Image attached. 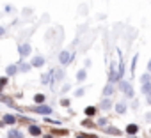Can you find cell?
Returning <instances> with one entry per match:
<instances>
[{"instance_id": "4fadbf2b", "label": "cell", "mask_w": 151, "mask_h": 138, "mask_svg": "<svg viewBox=\"0 0 151 138\" xmlns=\"http://www.w3.org/2000/svg\"><path fill=\"white\" fill-rule=\"evenodd\" d=\"M86 78H87V71H86V69H80V71L77 73V80L78 82H84Z\"/></svg>"}, {"instance_id": "83f0119b", "label": "cell", "mask_w": 151, "mask_h": 138, "mask_svg": "<svg viewBox=\"0 0 151 138\" xmlns=\"http://www.w3.org/2000/svg\"><path fill=\"white\" fill-rule=\"evenodd\" d=\"M147 71H149V73H151V60H149V62H147Z\"/></svg>"}, {"instance_id": "603a6c76", "label": "cell", "mask_w": 151, "mask_h": 138, "mask_svg": "<svg viewBox=\"0 0 151 138\" xmlns=\"http://www.w3.org/2000/svg\"><path fill=\"white\" fill-rule=\"evenodd\" d=\"M84 92H86L84 89H78L77 92H75V96H77V97H80V96H84Z\"/></svg>"}, {"instance_id": "5bb4252c", "label": "cell", "mask_w": 151, "mask_h": 138, "mask_svg": "<svg viewBox=\"0 0 151 138\" xmlns=\"http://www.w3.org/2000/svg\"><path fill=\"white\" fill-rule=\"evenodd\" d=\"M142 94H151V82H146V83H142Z\"/></svg>"}, {"instance_id": "484cf974", "label": "cell", "mask_w": 151, "mask_h": 138, "mask_svg": "<svg viewBox=\"0 0 151 138\" xmlns=\"http://www.w3.org/2000/svg\"><path fill=\"white\" fill-rule=\"evenodd\" d=\"M60 105H62V106H68V105H69V101H68V99H62V101H60Z\"/></svg>"}, {"instance_id": "ba28073f", "label": "cell", "mask_w": 151, "mask_h": 138, "mask_svg": "<svg viewBox=\"0 0 151 138\" xmlns=\"http://www.w3.org/2000/svg\"><path fill=\"white\" fill-rule=\"evenodd\" d=\"M112 94H114V83H110V82H109V83L105 85V89H103V96H107V97H109V96H112Z\"/></svg>"}, {"instance_id": "7a4b0ae2", "label": "cell", "mask_w": 151, "mask_h": 138, "mask_svg": "<svg viewBox=\"0 0 151 138\" xmlns=\"http://www.w3.org/2000/svg\"><path fill=\"white\" fill-rule=\"evenodd\" d=\"M30 51H32V48H30V44H29V43H23V44H20V48H18V53H20V57H22V58L29 57V55H30Z\"/></svg>"}, {"instance_id": "ffe728a7", "label": "cell", "mask_w": 151, "mask_h": 138, "mask_svg": "<svg viewBox=\"0 0 151 138\" xmlns=\"http://www.w3.org/2000/svg\"><path fill=\"white\" fill-rule=\"evenodd\" d=\"M53 75H55V78H53V80H62V76H64V71H62V69H59V71H55Z\"/></svg>"}, {"instance_id": "cb8c5ba5", "label": "cell", "mask_w": 151, "mask_h": 138, "mask_svg": "<svg viewBox=\"0 0 151 138\" xmlns=\"http://www.w3.org/2000/svg\"><path fill=\"white\" fill-rule=\"evenodd\" d=\"M20 69H22V71H29V69H30V65H29V64H23Z\"/></svg>"}, {"instance_id": "6da1fadb", "label": "cell", "mask_w": 151, "mask_h": 138, "mask_svg": "<svg viewBox=\"0 0 151 138\" xmlns=\"http://www.w3.org/2000/svg\"><path fill=\"white\" fill-rule=\"evenodd\" d=\"M71 60H73V53H71L69 50H62V51L59 53V62H60L62 65L71 64Z\"/></svg>"}, {"instance_id": "8992f818", "label": "cell", "mask_w": 151, "mask_h": 138, "mask_svg": "<svg viewBox=\"0 0 151 138\" xmlns=\"http://www.w3.org/2000/svg\"><path fill=\"white\" fill-rule=\"evenodd\" d=\"M34 110H36L37 113H43V115H50V113H52V108H50V106H45V105H39V106H36Z\"/></svg>"}, {"instance_id": "52a82bcc", "label": "cell", "mask_w": 151, "mask_h": 138, "mask_svg": "<svg viewBox=\"0 0 151 138\" xmlns=\"http://www.w3.org/2000/svg\"><path fill=\"white\" fill-rule=\"evenodd\" d=\"M52 76H53V71H48L46 75H43V76H41V82H43L45 85H48V83H52V82H53V78H52Z\"/></svg>"}, {"instance_id": "e0dca14e", "label": "cell", "mask_w": 151, "mask_h": 138, "mask_svg": "<svg viewBox=\"0 0 151 138\" xmlns=\"http://www.w3.org/2000/svg\"><path fill=\"white\" fill-rule=\"evenodd\" d=\"M4 122L6 124H14L16 122V117L14 115H4Z\"/></svg>"}, {"instance_id": "44dd1931", "label": "cell", "mask_w": 151, "mask_h": 138, "mask_svg": "<svg viewBox=\"0 0 151 138\" xmlns=\"http://www.w3.org/2000/svg\"><path fill=\"white\" fill-rule=\"evenodd\" d=\"M94 113H96V108H94V106L86 108V115H89V117H91V115H94Z\"/></svg>"}, {"instance_id": "2e32d148", "label": "cell", "mask_w": 151, "mask_h": 138, "mask_svg": "<svg viewBox=\"0 0 151 138\" xmlns=\"http://www.w3.org/2000/svg\"><path fill=\"white\" fill-rule=\"evenodd\" d=\"M110 106H112V103H110L109 99H103V101L100 103V108H101V110H109Z\"/></svg>"}, {"instance_id": "ac0fdd59", "label": "cell", "mask_w": 151, "mask_h": 138, "mask_svg": "<svg viewBox=\"0 0 151 138\" xmlns=\"http://www.w3.org/2000/svg\"><path fill=\"white\" fill-rule=\"evenodd\" d=\"M116 112H117V113H124V112H126V105H124V103H119V105L116 106Z\"/></svg>"}, {"instance_id": "d6986e66", "label": "cell", "mask_w": 151, "mask_h": 138, "mask_svg": "<svg viewBox=\"0 0 151 138\" xmlns=\"http://www.w3.org/2000/svg\"><path fill=\"white\" fill-rule=\"evenodd\" d=\"M146 82H151V75H149V73H144V75L140 76V83H146Z\"/></svg>"}, {"instance_id": "3957f363", "label": "cell", "mask_w": 151, "mask_h": 138, "mask_svg": "<svg viewBox=\"0 0 151 138\" xmlns=\"http://www.w3.org/2000/svg\"><path fill=\"white\" fill-rule=\"evenodd\" d=\"M119 87H121V90H123V94H124V96L133 97V87H132L128 82H121V83H119Z\"/></svg>"}, {"instance_id": "9c48e42d", "label": "cell", "mask_w": 151, "mask_h": 138, "mask_svg": "<svg viewBox=\"0 0 151 138\" xmlns=\"http://www.w3.org/2000/svg\"><path fill=\"white\" fill-rule=\"evenodd\" d=\"M7 138H25V136H23L22 131H18V129H11V131L7 133Z\"/></svg>"}, {"instance_id": "277c9868", "label": "cell", "mask_w": 151, "mask_h": 138, "mask_svg": "<svg viewBox=\"0 0 151 138\" xmlns=\"http://www.w3.org/2000/svg\"><path fill=\"white\" fill-rule=\"evenodd\" d=\"M123 76L119 75V71H117V69H114V65H112V69H110V73H109V82L110 83H114V82H119Z\"/></svg>"}, {"instance_id": "f1b7e54d", "label": "cell", "mask_w": 151, "mask_h": 138, "mask_svg": "<svg viewBox=\"0 0 151 138\" xmlns=\"http://www.w3.org/2000/svg\"><path fill=\"white\" fill-rule=\"evenodd\" d=\"M147 105H151V94H147Z\"/></svg>"}, {"instance_id": "9a60e30c", "label": "cell", "mask_w": 151, "mask_h": 138, "mask_svg": "<svg viewBox=\"0 0 151 138\" xmlns=\"http://www.w3.org/2000/svg\"><path fill=\"white\" fill-rule=\"evenodd\" d=\"M45 99H46V97H45V94H36V96H34V103H36V105L45 103Z\"/></svg>"}, {"instance_id": "5b68a950", "label": "cell", "mask_w": 151, "mask_h": 138, "mask_svg": "<svg viewBox=\"0 0 151 138\" xmlns=\"http://www.w3.org/2000/svg\"><path fill=\"white\" fill-rule=\"evenodd\" d=\"M34 67H41V65H45V57H41V55H36L34 58H32V62H30Z\"/></svg>"}, {"instance_id": "4dcf8cb0", "label": "cell", "mask_w": 151, "mask_h": 138, "mask_svg": "<svg viewBox=\"0 0 151 138\" xmlns=\"http://www.w3.org/2000/svg\"><path fill=\"white\" fill-rule=\"evenodd\" d=\"M89 138H98V136H89Z\"/></svg>"}, {"instance_id": "f546056e", "label": "cell", "mask_w": 151, "mask_h": 138, "mask_svg": "<svg viewBox=\"0 0 151 138\" xmlns=\"http://www.w3.org/2000/svg\"><path fill=\"white\" fill-rule=\"evenodd\" d=\"M77 138H87V136H86V134H78Z\"/></svg>"}, {"instance_id": "d4e9b609", "label": "cell", "mask_w": 151, "mask_h": 138, "mask_svg": "<svg viewBox=\"0 0 151 138\" xmlns=\"http://www.w3.org/2000/svg\"><path fill=\"white\" fill-rule=\"evenodd\" d=\"M98 124H100V126H107V119H100Z\"/></svg>"}, {"instance_id": "8fae6325", "label": "cell", "mask_w": 151, "mask_h": 138, "mask_svg": "<svg viewBox=\"0 0 151 138\" xmlns=\"http://www.w3.org/2000/svg\"><path fill=\"white\" fill-rule=\"evenodd\" d=\"M126 133L128 134H137L139 133V126L137 124H128L126 126Z\"/></svg>"}, {"instance_id": "30bf717a", "label": "cell", "mask_w": 151, "mask_h": 138, "mask_svg": "<svg viewBox=\"0 0 151 138\" xmlns=\"http://www.w3.org/2000/svg\"><path fill=\"white\" fill-rule=\"evenodd\" d=\"M29 134L39 136V134H41V127H39V126H29Z\"/></svg>"}, {"instance_id": "7402d4cb", "label": "cell", "mask_w": 151, "mask_h": 138, "mask_svg": "<svg viewBox=\"0 0 151 138\" xmlns=\"http://www.w3.org/2000/svg\"><path fill=\"white\" fill-rule=\"evenodd\" d=\"M137 60H139V55H135V57H133V60H132V73L135 71V65H137Z\"/></svg>"}, {"instance_id": "7c38bea8", "label": "cell", "mask_w": 151, "mask_h": 138, "mask_svg": "<svg viewBox=\"0 0 151 138\" xmlns=\"http://www.w3.org/2000/svg\"><path fill=\"white\" fill-rule=\"evenodd\" d=\"M6 73H7V76H13V75H16L18 73V65H7V69H6Z\"/></svg>"}, {"instance_id": "4316f807", "label": "cell", "mask_w": 151, "mask_h": 138, "mask_svg": "<svg viewBox=\"0 0 151 138\" xmlns=\"http://www.w3.org/2000/svg\"><path fill=\"white\" fill-rule=\"evenodd\" d=\"M4 34H6V28H4V27H0V37H2Z\"/></svg>"}]
</instances>
